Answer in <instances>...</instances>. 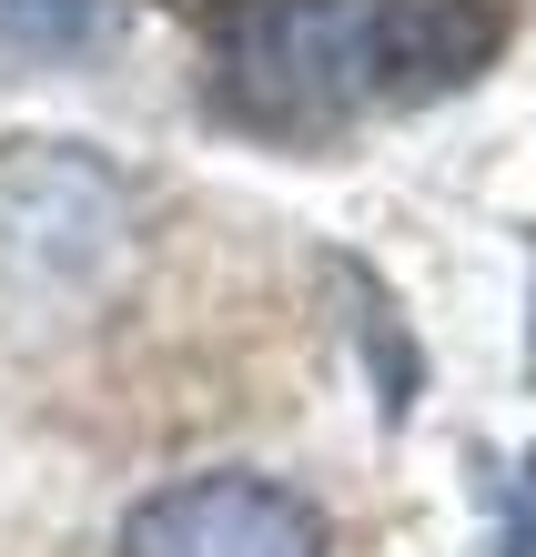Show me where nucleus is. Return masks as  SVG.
<instances>
[{
  "mask_svg": "<svg viewBox=\"0 0 536 557\" xmlns=\"http://www.w3.org/2000/svg\"><path fill=\"white\" fill-rule=\"evenodd\" d=\"M112 0H0V61H61L102 30Z\"/></svg>",
  "mask_w": 536,
  "mask_h": 557,
  "instance_id": "obj_4",
  "label": "nucleus"
},
{
  "mask_svg": "<svg viewBox=\"0 0 536 557\" xmlns=\"http://www.w3.org/2000/svg\"><path fill=\"white\" fill-rule=\"evenodd\" d=\"M112 557H334V537L284 476L203 467V476H173L152 497H132Z\"/></svg>",
  "mask_w": 536,
  "mask_h": 557,
  "instance_id": "obj_3",
  "label": "nucleus"
},
{
  "mask_svg": "<svg viewBox=\"0 0 536 557\" xmlns=\"http://www.w3.org/2000/svg\"><path fill=\"white\" fill-rule=\"evenodd\" d=\"M132 244V183L91 143H0V294H91Z\"/></svg>",
  "mask_w": 536,
  "mask_h": 557,
  "instance_id": "obj_2",
  "label": "nucleus"
},
{
  "mask_svg": "<svg viewBox=\"0 0 536 557\" xmlns=\"http://www.w3.org/2000/svg\"><path fill=\"white\" fill-rule=\"evenodd\" d=\"M507 41L496 0H203L192 51L233 133L324 152L465 91Z\"/></svg>",
  "mask_w": 536,
  "mask_h": 557,
  "instance_id": "obj_1",
  "label": "nucleus"
}]
</instances>
